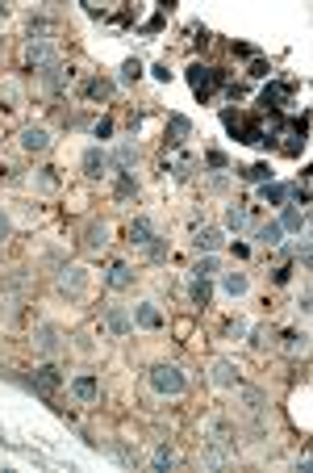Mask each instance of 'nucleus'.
I'll list each match as a JSON object with an SVG mask.
<instances>
[{"mask_svg":"<svg viewBox=\"0 0 313 473\" xmlns=\"http://www.w3.org/2000/svg\"><path fill=\"white\" fill-rule=\"evenodd\" d=\"M150 389L163 394V398H179V394L188 389V377H184L179 365H155V369H150Z\"/></svg>","mask_w":313,"mask_h":473,"instance_id":"1","label":"nucleus"},{"mask_svg":"<svg viewBox=\"0 0 313 473\" xmlns=\"http://www.w3.org/2000/svg\"><path fill=\"white\" fill-rule=\"evenodd\" d=\"M100 327H105V335H109V339H126V335L134 331V314H130L126 306H105Z\"/></svg>","mask_w":313,"mask_h":473,"instance_id":"2","label":"nucleus"},{"mask_svg":"<svg viewBox=\"0 0 313 473\" xmlns=\"http://www.w3.org/2000/svg\"><path fill=\"white\" fill-rule=\"evenodd\" d=\"M88 285H92V273L88 268H80V264H71V268L59 273V293H67V297H84Z\"/></svg>","mask_w":313,"mask_h":473,"instance_id":"3","label":"nucleus"},{"mask_svg":"<svg viewBox=\"0 0 313 473\" xmlns=\"http://www.w3.org/2000/svg\"><path fill=\"white\" fill-rule=\"evenodd\" d=\"M25 63H30L34 72H42V67H50V63H59V50H54L50 38H30V47H25Z\"/></svg>","mask_w":313,"mask_h":473,"instance_id":"4","label":"nucleus"},{"mask_svg":"<svg viewBox=\"0 0 313 473\" xmlns=\"http://www.w3.org/2000/svg\"><path fill=\"white\" fill-rule=\"evenodd\" d=\"M238 402H242V415L247 419H264V411H268V394L264 389H255V385H238Z\"/></svg>","mask_w":313,"mask_h":473,"instance_id":"5","label":"nucleus"},{"mask_svg":"<svg viewBox=\"0 0 313 473\" xmlns=\"http://www.w3.org/2000/svg\"><path fill=\"white\" fill-rule=\"evenodd\" d=\"M34 348H38L42 356H59V352H63V331H59V327H50V323L34 327Z\"/></svg>","mask_w":313,"mask_h":473,"instance_id":"6","label":"nucleus"},{"mask_svg":"<svg viewBox=\"0 0 313 473\" xmlns=\"http://www.w3.org/2000/svg\"><path fill=\"white\" fill-rule=\"evenodd\" d=\"M209 381H213L218 389H238V385H242V373H238V365H234V360H213Z\"/></svg>","mask_w":313,"mask_h":473,"instance_id":"7","label":"nucleus"},{"mask_svg":"<svg viewBox=\"0 0 313 473\" xmlns=\"http://www.w3.org/2000/svg\"><path fill=\"white\" fill-rule=\"evenodd\" d=\"M21 151L25 155H46L50 151V130L46 126H25L21 130Z\"/></svg>","mask_w":313,"mask_h":473,"instance_id":"8","label":"nucleus"},{"mask_svg":"<svg viewBox=\"0 0 313 473\" xmlns=\"http://www.w3.org/2000/svg\"><path fill=\"white\" fill-rule=\"evenodd\" d=\"M230 461H234V448H225L218 440H205V448H201V465H205V469H222Z\"/></svg>","mask_w":313,"mask_h":473,"instance_id":"9","label":"nucleus"},{"mask_svg":"<svg viewBox=\"0 0 313 473\" xmlns=\"http://www.w3.org/2000/svg\"><path fill=\"white\" fill-rule=\"evenodd\" d=\"M80 164H84V172H88L92 181L109 176V151H105V147H88V151L80 155Z\"/></svg>","mask_w":313,"mask_h":473,"instance_id":"10","label":"nucleus"},{"mask_svg":"<svg viewBox=\"0 0 313 473\" xmlns=\"http://www.w3.org/2000/svg\"><path fill=\"white\" fill-rule=\"evenodd\" d=\"M138 159H142V151H138V142H122L113 155H109V168H117V172H134Z\"/></svg>","mask_w":313,"mask_h":473,"instance_id":"11","label":"nucleus"},{"mask_svg":"<svg viewBox=\"0 0 313 473\" xmlns=\"http://www.w3.org/2000/svg\"><path fill=\"white\" fill-rule=\"evenodd\" d=\"M130 314H134L138 327H146V331H159V327H163V310H159L155 302H138Z\"/></svg>","mask_w":313,"mask_h":473,"instance_id":"12","label":"nucleus"},{"mask_svg":"<svg viewBox=\"0 0 313 473\" xmlns=\"http://www.w3.org/2000/svg\"><path fill=\"white\" fill-rule=\"evenodd\" d=\"M222 277V289L230 293V297H247V289H251V277L242 273V268H225V273H218Z\"/></svg>","mask_w":313,"mask_h":473,"instance_id":"13","label":"nucleus"},{"mask_svg":"<svg viewBox=\"0 0 313 473\" xmlns=\"http://www.w3.org/2000/svg\"><path fill=\"white\" fill-rule=\"evenodd\" d=\"M42 84L50 89V93H59V89H67L71 84V72H67V63L59 59V63H50V67H42Z\"/></svg>","mask_w":313,"mask_h":473,"instance_id":"14","label":"nucleus"},{"mask_svg":"<svg viewBox=\"0 0 313 473\" xmlns=\"http://www.w3.org/2000/svg\"><path fill=\"white\" fill-rule=\"evenodd\" d=\"M280 227H284V231H309V210H305V205H284Z\"/></svg>","mask_w":313,"mask_h":473,"instance_id":"15","label":"nucleus"},{"mask_svg":"<svg viewBox=\"0 0 313 473\" xmlns=\"http://www.w3.org/2000/svg\"><path fill=\"white\" fill-rule=\"evenodd\" d=\"M213 80H218V72H213V67H201V63H192V67H188V84H192V93L205 96Z\"/></svg>","mask_w":313,"mask_h":473,"instance_id":"16","label":"nucleus"},{"mask_svg":"<svg viewBox=\"0 0 313 473\" xmlns=\"http://www.w3.org/2000/svg\"><path fill=\"white\" fill-rule=\"evenodd\" d=\"M96 394H100V385H96V377H88V373L71 381V398H76V402L88 406V402H96Z\"/></svg>","mask_w":313,"mask_h":473,"instance_id":"17","label":"nucleus"},{"mask_svg":"<svg viewBox=\"0 0 313 473\" xmlns=\"http://www.w3.org/2000/svg\"><path fill=\"white\" fill-rule=\"evenodd\" d=\"M126 239H130V247H146V243L155 239L150 218H134V222H130V231H126Z\"/></svg>","mask_w":313,"mask_h":473,"instance_id":"18","label":"nucleus"},{"mask_svg":"<svg viewBox=\"0 0 313 473\" xmlns=\"http://www.w3.org/2000/svg\"><path fill=\"white\" fill-rule=\"evenodd\" d=\"M63 385V373L54 369V365H42L38 373H34V389H42V394H54Z\"/></svg>","mask_w":313,"mask_h":473,"instance_id":"19","label":"nucleus"},{"mask_svg":"<svg viewBox=\"0 0 313 473\" xmlns=\"http://www.w3.org/2000/svg\"><path fill=\"white\" fill-rule=\"evenodd\" d=\"M192 243H196V251H218V247H222V243H225V235H222V231H218V227H201V231H196V239H192Z\"/></svg>","mask_w":313,"mask_h":473,"instance_id":"20","label":"nucleus"},{"mask_svg":"<svg viewBox=\"0 0 313 473\" xmlns=\"http://www.w3.org/2000/svg\"><path fill=\"white\" fill-rule=\"evenodd\" d=\"M84 247H88V251H105V247H109V227H105V222H92L88 231H84Z\"/></svg>","mask_w":313,"mask_h":473,"instance_id":"21","label":"nucleus"},{"mask_svg":"<svg viewBox=\"0 0 313 473\" xmlns=\"http://www.w3.org/2000/svg\"><path fill=\"white\" fill-rule=\"evenodd\" d=\"M247 222H251V210L234 201V205L225 210V231H234V235H238V231H247Z\"/></svg>","mask_w":313,"mask_h":473,"instance_id":"22","label":"nucleus"},{"mask_svg":"<svg viewBox=\"0 0 313 473\" xmlns=\"http://www.w3.org/2000/svg\"><path fill=\"white\" fill-rule=\"evenodd\" d=\"M255 243H259V247H280V243H284V227H280V222H264V227L255 231Z\"/></svg>","mask_w":313,"mask_h":473,"instance_id":"23","label":"nucleus"},{"mask_svg":"<svg viewBox=\"0 0 313 473\" xmlns=\"http://www.w3.org/2000/svg\"><path fill=\"white\" fill-rule=\"evenodd\" d=\"M105 285H109V289H130V285H134V268H130V264H113Z\"/></svg>","mask_w":313,"mask_h":473,"instance_id":"24","label":"nucleus"},{"mask_svg":"<svg viewBox=\"0 0 313 473\" xmlns=\"http://www.w3.org/2000/svg\"><path fill=\"white\" fill-rule=\"evenodd\" d=\"M150 469H155V473H172V469H176V452H172L167 444H159V448H155V457H150Z\"/></svg>","mask_w":313,"mask_h":473,"instance_id":"25","label":"nucleus"},{"mask_svg":"<svg viewBox=\"0 0 313 473\" xmlns=\"http://www.w3.org/2000/svg\"><path fill=\"white\" fill-rule=\"evenodd\" d=\"M218 273H222V264H218V256H213V251H205V256L196 260V268H192V277H205V281H213Z\"/></svg>","mask_w":313,"mask_h":473,"instance_id":"26","label":"nucleus"},{"mask_svg":"<svg viewBox=\"0 0 313 473\" xmlns=\"http://www.w3.org/2000/svg\"><path fill=\"white\" fill-rule=\"evenodd\" d=\"M284 352H288V356H305V352H309V335L305 331H288L284 335Z\"/></svg>","mask_w":313,"mask_h":473,"instance_id":"27","label":"nucleus"},{"mask_svg":"<svg viewBox=\"0 0 313 473\" xmlns=\"http://www.w3.org/2000/svg\"><path fill=\"white\" fill-rule=\"evenodd\" d=\"M167 130H172V142H184L192 135V122H188L184 113H172V118H167Z\"/></svg>","mask_w":313,"mask_h":473,"instance_id":"28","label":"nucleus"},{"mask_svg":"<svg viewBox=\"0 0 313 473\" xmlns=\"http://www.w3.org/2000/svg\"><path fill=\"white\" fill-rule=\"evenodd\" d=\"M0 101H4V109H21V84H17V80H4V84H0Z\"/></svg>","mask_w":313,"mask_h":473,"instance_id":"29","label":"nucleus"},{"mask_svg":"<svg viewBox=\"0 0 313 473\" xmlns=\"http://www.w3.org/2000/svg\"><path fill=\"white\" fill-rule=\"evenodd\" d=\"M209 297H213V285L205 281V277H192V302H196V306H209Z\"/></svg>","mask_w":313,"mask_h":473,"instance_id":"30","label":"nucleus"},{"mask_svg":"<svg viewBox=\"0 0 313 473\" xmlns=\"http://www.w3.org/2000/svg\"><path fill=\"white\" fill-rule=\"evenodd\" d=\"M271 343H276V331H271L268 323L251 331V348H255V352H264V348H271Z\"/></svg>","mask_w":313,"mask_h":473,"instance_id":"31","label":"nucleus"},{"mask_svg":"<svg viewBox=\"0 0 313 473\" xmlns=\"http://www.w3.org/2000/svg\"><path fill=\"white\" fill-rule=\"evenodd\" d=\"M259 197H264V201H268V205H284V201H288V189H284V185H264V189H259Z\"/></svg>","mask_w":313,"mask_h":473,"instance_id":"32","label":"nucleus"},{"mask_svg":"<svg viewBox=\"0 0 313 473\" xmlns=\"http://www.w3.org/2000/svg\"><path fill=\"white\" fill-rule=\"evenodd\" d=\"M88 96H92V101H109V96H113V80H105V76H96V80H92V84H88Z\"/></svg>","mask_w":313,"mask_h":473,"instance_id":"33","label":"nucleus"},{"mask_svg":"<svg viewBox=\"0 0 313 473\" xmlns=\"http://www.w3.org/2000/svg\"><path fill=\"white\" fill-rule=\"evenodd\" d=\"M109 452H113V457H117V465H126V469H134V465H138V452H130L126 444H109Z\"/></svg>","mask_w":313,"mask_h":473,"instance_id":"34","label":"nucleus"},{"mask_svg":"<svg viewBox=\"0 0 313 473\" xmlns=\"http://www.w3.org/2000/svg\"><path fill=\"white\" fill-rule=\"evenodd\" d=\"M138 80H142V63H138V59H126V63H122V84H138Z\"/></svg>","mask_w":313,"mask_h":473,"instance_id":"35","label":"nucleus"},{"mask_svg":"<svg viewBox=\"0 0 313 473\" xmlns=\"http://www.w3.org/2000/svg\"><path fill=\"white\" fill-rule=\"evenodd\" d=\"M167 251H172V247H167V239H163V235H155L150 243H146V256H150V260H163Z\"/></svg>","mask_w":313,"mask_h":473,"instance_id":"36","label":"nucleus"},{"mask_svg":"<svg viewBox=\"0 0 313 473\" xmlns=\"http://www.w3.org/2000/svg\"><path fill=\"white\" fill-rule=\"evenodd\" d=\"M242 176H247V181H264V185H268L271 168H268V164H251V168H242Z\"/></svg>","mask_w":313,"mask_h":473,"instance_id":"37","label":"nucleus"},{"mask_svg":"<svg viewBox=\"0 0 313 473\" xmlns=\"http://www.w3.org/2000/svg\"><path fill=\"white\" fill-rule=\"evenodd\" d=\"M109 135H113V118H100L96 122V139H109Z\"/></svg>","mask_w":313,"mask_h":473,"instance_id":"38","label":"nucleus"},{"mask_svg":"<svg viewBox=\"0 0 313 473\" xmlns=\"http://www.w3.org/2000/svg\"><path fill=\"white\" fill-rule=\"evenodd\" d=\"M38 185H42V189H54V185H59V176H54V168H46L42 176H38Z\"/></svg>","mask_w":313,"mask_h":473,"instance_id":"39","label":"nucleus"},{"mask_svg":"<svg viewBox=\"0 0 313 473\" xmlns=\"http://www.w3.org/2000/svg\"><path fill=\"white\" fill-rule=\"evenodd\" d=\"M205 164H209V168H225V155H222V151H209V155H205Z\"/></svg>","mask_w":313,"mask_h":473,"instance_id":"40","label":"nucleus"},{"mask_svg":"<svg viewBox=\"0 0 313 473\" xmlns=\"http://www.w3.org/2000/svg\"><path fill=\"white\" fill-rule=\"evenodd\" d=\"M192 164H196V159H192V155H184V159L176 164V176H188V172H192Z\"/></svg>","mask_w":313,"mask_h":473,"instance_id":"41","label":"nucleus"},{"mask_svg":"<svg viewBox=\"0 0 313 473\" xmlns=\"http://www.w3.org/2000/svg\"><path fill=\"white\" fill-rule=\"evenodd\" d=\"M13 235V222H8V214H0V243Z\"/></svg>","mask_w":313,"mask_h":473,"instance_id":"42","label":"nucleus"},{"mask_svg":"<svg viewBox=\"0 0 313 473\" xmlns=\"http://www.w3.org/2000/svg\"><path fill=\"white\" fill-rule=\"evenodd\" d=\"M297 310H301V314H309V310H313V297H309V293H301V302H297Z\"/></svg>","mask_w":313,"mask_h":473,"instance_id":"43","label":"nucleus"}]
</instances>
